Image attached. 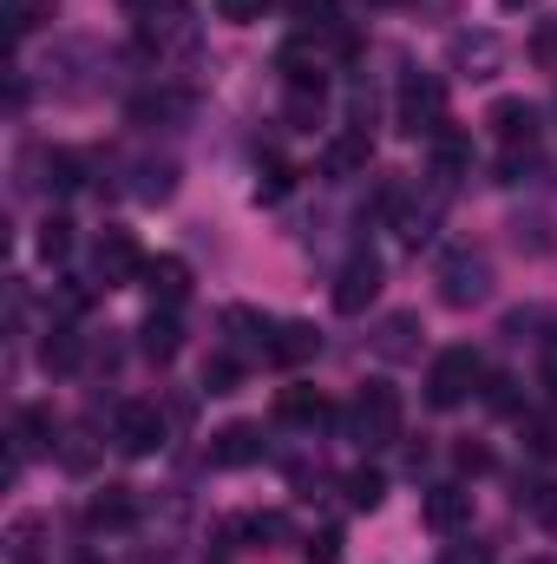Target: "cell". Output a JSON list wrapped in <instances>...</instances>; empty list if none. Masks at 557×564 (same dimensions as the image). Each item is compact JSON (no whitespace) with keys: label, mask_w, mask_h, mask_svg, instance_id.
I'll use <instances>...</instances> for the list:
<instances>
[{"label":"cell","mask_w":557,"mask_h":564,"mask_svg":"<svg viewBox=\"0 0 557 564\" xmlns=\"http://www.w3.org/2000/svg\"><path fill=\"white\" fill-rule=\"evenodd\" d=\"M479 381H485V361H479L472 348H439L433 368H426V401H433L439 414H452V408H466V401L479 394Z\"/></svg>","instance_id":"6da1fadb"},{"label":"cell","mask_w":557,"mask_h":564,"mask_svg":"<svg viewBox=\"0 0 557 564\" xmlns=\"http://www.w3.org/2000/svg\"><path fill=\"white\" fill-rule=\"evenodd\" d=\"M485 295H492V257L485 250H466L459 243V250L439 257V302L446 308H479Z\"/></svg>","instance_id":"7a4b0ae2"},{"label":"cell","mask_w":557,"mask_h":564,"mask_svg":"<svg viewBox=\"0 0 557 564\" xmlns=\"http://www.w3.org/2000/svg\"><path fill=\"white\" fill-rule=\"evenodd\" d=\"M348 426H354L361 446H394L401 440V394L387 381H368L354 394V408H348Z\"/></svg>","instance_id":"3957f363"},{"label":"cell","mask_w":557,"mask_h":564,"mask_svg":"<svg viewBox=\"0 0 557 564\" xmlns=\"http://www.w3.org/2000/svg\"><path fill=\"white\" fill-rule=\"evenodd\" d=\"M394 119H401V132H407V139H439V132H446V86H439V79H426V73H414V79L401 86Z\"/></svg>","instance_id":"277c9868"},{"label":"cell","mask_w":557,"mask_h":564,"mask_svg":"<svg viewBox=\"0 0 557 564\" xmlns=\"http://www.w3.org/2000/svg\"><path fill=\"white\" fill-rule=\"evenodd\" d=\"M112 446H119L125 459H151V453L164 446V414H157V401H125V408L112 414Z\"/></svg>","instance_id":"5b68a950"},{"label":"cell","mask_w":557,"mask_h":564,"mask_svg":"<svg viewBox=\"0 0 557 564\" xmlns=\"http://www.w3.org/2000/svg\"><path fill=\"white\" fill-rule=\"evenodd\" d=\"M92 276L106 282V289L144 276V257H139V243H132V230H112V224L99 230V243H92Z\"/></svg>","instance_id":"8992f818"},{"label":"cell","mask_w":557,"mask_h":564,"mask_svg":"<svg viewBox=\"0 0 557 564\" xmlns=\"http://www.w3.org/2000/svg\"><path fill=\"white\" fill-rule=\"evenodd\" d=\"M374 295H381V257H374V250H354V257L341 263V276H335V308H341V315H361Z\"/></svg>","instance_id":"52a82bcc"},{"label":"cell","mask_w":557,"mask_h":564,"mask_svg":"<svg viewBox=\"0 0 557 564\" xmlns=\"http://www.w3.org/2000/svg\"><path fill=\"white\" fill-rule=\"evenodd\" d=\"M144 289L157 308H177L190 295V263L184 257H144Z\"/></svg>","instance_id":"ba28073f"},{"label":"cell","mask_w":557,"mask_h":564,"mask_svg":"<svg viewBox=\"0 0 557 564\" xmlns=\"http://www.w3.org/2000/svg\"><path fill=\"white\" fill-rule=\"evenodd\" d=\"M466 519H472V492H466V486H433V492H426V525H433L439 539L466 532Z\"/></svg>","instance_id":"9c48e42d"},{"label":"cell","mask_w":557,"mask_h":564,"mask_svg":"<svg viewBox=\"0 0 557 564\" xmlns=\"http://www.w3.org/2000/svg\"><path fill=\"white\" fill-rule=\"evenodd\" d=\"M485 126L499 132V144H538V106L532 99H499L485 112Z\"/></svg>","instance_id":"30bf717a"},{"label":"cell","mask_w":557,"mask_h":564,"mask_svg":"<svg viewBox=\"0 0 557 564\" xmlns=\"http://www.w3.org/2000/svg\"><path fill=\"white\" fill-rule=\"evenodd\" d=\"M321 112H328V86H321V73L288 79V126H295V132H315Z\"/></svg>","instance_id":"8fae6325"},{"label":"cell","mask_w":557,"mask_h":564,"mask_svg":"<svg viewBox=\"0 0 557 564\" xmlns=\"http://www.w3.org/2000/svg\"><path fill=\"white\" fill-rule=\"evenodd\" d=\"M250 459H263V433H256L250 421L210 433V466H250Z\"/></svg>","instance_id":"7c38bea8"},{"label":"cell","mask_w":557,"mask_h":564,"mask_svg":"<svg viewBox=\"0 0 557 564\" xmlns=\"http://www.w3.org/2000/svg\"><path fill=\"white\" fill-rule=\"evenodd\" d=\"M419 335H426V328H419V315H414V308H394V315L381 322L374 348H381L387 361H414V355H419Z\"/></svg>","instance_id":"4fadbf2b"},{"label":"cell","mask_w":557,"mask_h":564,"mask_svg":"<svg viewBox=\"0 0 557 564\" xmlns=\"http://www.w3.org/2000/svg\"><path fill=\"white\" fill-rule=\"evenodd\" d=\"M139 348L151 361H177V348H184V328H177V315L171 308H151L139 328Z\"/></svg>","instance_id":"5bb4252c"},{"label":"cell","mask_w":557,"mask_h":564,"mask_svg":"<svg viewBox=\"0 0 557 564\" xmlns=\"http://www.w3.org/2000/svg\"><path fill=\"white\" fill-rule=\"evenodd\" d=\"M315 348H321V335H315L308 322H282L276 335H270V361H276V368H295V361H308Z\"/></svg>","instance_id":"9a60e30c"},{"label":"cell","mask_w":557,"mask_h":564,"mask_svg":"<svg viewBox=\"0 0 557 564\" xmlns=\"http://www.w3.org/2000/svg\"><path fill=\"white\" fill-rule=\"evenodd\" d=\"M276 414H282L288 426H315V421H328V401H321L315 388H302V381H295V388H282Z\"/></svg>","instance_id":"2e32d148"},{"label":"cell","mask_w":557,"mask_h":564,"mask_svg":"<svg viewBox=\"0 0 557 564\" xmlns=\"http://www.w3.org/2000/svg\"><path fill=\"white\" fill-rule=\"evenodd\" d=\"M40 539H46V519L20 512V519L7 525V558L13 564H40Z\"/></svg>","instance_id":"e0dca14e"},{"label":"cell","mask_w":557,"mask_h":564,"mask_svg":"<svg viewBox=\"0 0 557 564\" xmlns=\"http://www.w3.org/2000/svg\"><path fill=\"white\" fill-rule=\"evenodd\" d=\"M184 112H190V99L171 93V86H157V93H139V99H132V119H139V126H151V119L164 126V119H184Z\"/></svg>","instance_id":"ac0fdd59"},{"label":"cell","mask_w":557,"mask_h":564,"mask_svg":"<svg viewBox=\"0 0 557 564\" xmlns=\"http://www.w3.org/2000/svg\"><path fill=\"white\" fill-rule=\"evenodd\" d=\"M132 512H139V506H132V486H106V492L92 499V512H86V519H92L99 532H106V525L119 532V525H132Z\"/></svg>","instance_id":"d6986e66"},{"label":"cell","mask_w":557,"mask_h":564,"mask_svg":"<svg viewBox=\"0 0 557 564\" xmlns=\"http://www.w3.org/2000/svg\"><path fill=\"white\" fill-rule=\"evenodd\" d=\"M433 164H439V184H452V177L472 164V144H466V132H452V126H446V132L433 139Z\"/></svg>","instance_id":"ffe728a7"},{"label":"cell","mask_w":557,"mask_h":564,"mask_svg":"<svg viewBox=\"0 0 557 564\" xmlns=\"http://www.w3.org/2000/svg\"><path fill=\"white\" fill-rule=\"evenodd\" d=\"M40 368H46V375L79 368V335H73V328H46V341H40Z\"/></svg>","instance_id":"44dd1931"},{"label":"cell","mask_w":557,"mask_h":564,"mask_svg":"<svg viewBox=\"0 0 557 564\" xmlns=\"http://www.w3.org/2000/svg\"><path fill=\"white\" fill-rule=\"evenodd\" d=\"M452 59H459V66H479V79H492V66H499V40H492V33H479V40L459 33V40H452Z\"/></svg>","instance_id":"7402d4cb"},{"label":"cell","mask_w":557,"mask_h":564,"mask_svg":"<svg viewBox=\"0 0 557 564\" xmlns=\"http://www.w3.org/2000/svg\"><path fill=\"white\" fill-rule=\"evenodd\" d=\"M79 177H86V158L66 151V144H53L46 151V191H79Z\"/></svg>","instance_id":"603a6c76"},{"label":"cell","mask_w":557,"mask_h":564,"mask_svg":"<svg viewBox=\"0 0 557 564\" xmlns=\"http://www.w3.org/2000/svg\"><path fill=\"white\" fill-rule=\"evenodd\" d=\"M381 499H387V479H381L374 466H361V473H348V506H354V512H374Z\"/></svg>","instance_id":"cb8c5ba5"},{"label":"cell","mask_w":557,"mask_h":564,"mask_svg":"<svg viewBox=\"0 0 557 564\" xmlns=\"http://www.w3.org/2000/svg\"><path fill=\"white\" fill-rule=\"evenodd\" d=\"M132 191H139L144 204H164L177 191V164H139V184Z\"/></svg>","instance_id":"d4e9b609"},{"label":"cell","mask_w":557,"mask_h":564,"mask_svg":"<svg viewBox=\"0 0 557 564\" xmlns=\"http://www.w3.org/2000/svg\"><path fill=\"white\" fill-rule=\"evenodd\" d=\"M288 184H295V171H288L282 158H263V164H256V204H276V197H288Z\"/></svg>","instance_id":"484cf974"},{"label":"cell","mask_w":557,"mask_h":564,"mask_svg":"<svg viewBox=\"0 0 557 564\" xmlns=\"http://www.w3.org/2000/svg\"><path fill=\"white\" fill-rule=\"evenodd\" d=\"M237 381H243V361L237 355H210L204 361V388L210 394H237Z\"/></svg>","instance_id":"4316f807"},{"label":"cell","mask_w":557,"mask_h":564,"mask_svg":"<svg viewBox=\"0 0 557 564\" xmlns=\"http://www.w3.org/2000/svg\"><path fill=\"white\" fill-rule=\"evenodd\" d=\"M361 164H368V132H348L328 144V171H361Z\"/></svg>","instance_id":"83f0119b"},{"label":"cell","mask_w":557,"mask_h":564,"mask_svg":"<svg viewBox=\"0 0 557 564\" xmlns=\"http://www.w3.org/2000/svg\"><path fill=\"white\" fill-rule=\"evenodd\" d=\"M66 250H73V224H66V217H46V224H40V257H46V263H66Z\"/></svg>","instance_id":"f1b7e54d"},{"label":"cell","mask_w":557,"mask_h":564,"mask_svg":"<svg viewBox=\"0 0 557 564\" xmlns=\"http://www.w3.org/2000/svg\"><path fill=\"white\" fill-rule=\"evenodd\" d=\"M518 506H525L538 525H557V486H551V479H545V486H525V499H518Z\"/></svg>","instance_id":"f546056e"},{"label":"cell","mask_w":557,"mask_h":564,"mask_svg":"<svg viewBox=\"0 0 557 564\" xmlns=\"http://www.w3.org/2000/svg\"><path fill=\"white\" fill-rule=\"evenodd\" d=\"M525 440H532V453H545V459H557V414H538V421L525 426Z\"/></svg>","instance_id":"4dcf8cb0"},{"label":"cell","mask_w":557,"mask_h":564,"mask_svg":"<svg viewBox=\"0 0 557 564\" xmlns=\"http://www.w3.org/2000/svg\"><path fill=\"white\" fill-rule=\"evenodd\" d=\"M217 7V20H237V26H250V20H263V7L270 0H210Z\"/></svg>","instance_id":"1f68e13d"},{"label":"cell","mask_w":557,"mask_h":564,"mask_svg":"<svg viewBox=\"0 0 557 564\" xmlns=\"http://www.w3.org/2000/svg\"><path fill=\"white\" fill-rule=\"evenodd\" d=\"M302 552H308V564H341V532H315Z\"/></svg>","instance_id":"d6a6232c"},{"label":"cell","mask_w":557,"mask_h":564,"mask_svg":"<svg viewBox=\"0 0 557 564\" xmlns=\"http://www.w3.org/2000/svg\"><path fill=\"white\" fill-rule=\"evenodd\" d=\"M139 20H171V13H184V0H125Z\"/></svg>","instance_id":"836d02e7"},{"label":"cell","mask_w":557,"mask_h":564,"mask_svg":"<svg viewBox=\"0 0 557 564\" xmlns=\"http://www.w3.org/2000/svg\"><path fill=\"white\" fill-rule=\"evenodd\" d=\"M538 375H545V388L557 394V328L545 335V341H538Z\"/></svg>","instance_id":"e575fe53"},{"label":"cell","mask_w":557,"mask_h":564,"mask_svg":"<svg viewBox=\"0 0 557 564\" xmlns=\"http://www.w3.org/2000/svg\"><path fill=\"white\" fill-rule=\"evenodd\" d=\"M439 564H492V552H485V545H446Z\"/></svg>","instance_id":"d590c367"},{"label":"cell","mask_w":557,"mask_h":564,"mask_svg":"<svg viewBox=\"0 0 557 564\" xmlns=\"http://www.w3.org/2000/svg\"><path fill=\"white\" fill-rule=\"evenodd\" d=\"M459 466H466V473H485V466H492V453H485V446H459Z\"/></svg>","instance_id":"8d00e7d4"},{"label":"cell","mask_w":557,"mask_h":564,"mask_svg":"<svg viewBox=\"0 0 557 564\" xmlns=\"http://www.w3.org/2000/svg\"><path fill=\"white\" fill-rule=\"evenodd\" d=\"M525 564H557V558H525Z\"/></svg>","instance_id":"74e56055"},{"label":"cell","mask_w":557,"mask_h":564,"mask_svg":"<svg viewBox=\"0 0 557 564\" xmlns=\"http://www.w3.org/2000/svg\"><path fill=\"white\" fill-rule=\"evenodd\" d=\"M505 7H532V0H505Z\"/></svg>","instance_id":"f35d334b"},{"label":"cell","mask_w":557,"mask_h":564,"mask_svg":"<svg viewBox=\"0 0 557 564\" xmlns=\"http://www.w3.org/2000/svg\"><path fill=\"white\" fill-rule=\"evenodd\" d=\"M79 564H106V558H79Z\"/></svg>","instance_id":"ab89813d"},{"label":"cell","mask_w":557,"mask_h":564,"mask_svg":"<svg viewBox=\"0 0 557 564\" xmlns=\"http://www.w3.org/2000/svg\"><path fill=\"white\" fill-rule=\"evenodd\" d=\"M295 7H308V0H295Z\"/></svg>","instance_id":"60d3db41"}]
</instances>
